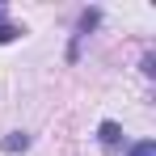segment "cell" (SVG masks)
I'll return each mask as SVG.
<instances>
[{
    "label": "cell",
    "instance_id": "6da1fadb",
    "mask_svg": "<svg viewBox=\"0 0 156 156\" xmlns=\"http://www.w3.org/2000/svg\"><path fill=\"white\" fill-rule=\"evenodd\" d=\"M97 139H101L105 148H118V144H122V127H118V122H110V118H105L101 127H97Z\"/></svg>",
    "mask_w": 156,
    "mask_h": 156
},
{
    "label": "cell",
    "instance_id": "7a4b0ae2",
    "mask_svg": "<svg viewBox=\"0 0 156 156\" xmlns=\"http://www.w3.org/2000/svg\"><path fill=\"white\" fill-rule=\"evenodd\" d=\"M21 34H26V30H21V26H13V21L4 17V9H0V42H17Z\"/></svg>",
    "mask_w": 156,
    "mask_h": 156
},
{
    "label": "cell",
    "instance_id": "3957f363",
    "mask_svg": "<svg viewBox=\"0 0 156 156\" xmlns=\"http://www.w3.org/2000/svg\"><path fill=\"white\" fill-rule=\"evenodd\" d=\"M21 148H30V135L26 131H13V135L4 139V152H21Z\"/></svg>",
    "mask_w": 156,
    "mask_h": 156
},
{
    "label": "cell",
    "instance_id": "277c9868",
    "mask_svg": "<svg viewBox=\"0 0 156 156\" xmlns=\"http://www.w3.org/2000/svg\"><path fill=\"white\" fill-rule=\"evenodd\" d=\"M131 156H156V144L152 139H139V144H131Z\"/></svg>",
    "mask_w": 156,
    "mask_h": 156
}]
</instances>
